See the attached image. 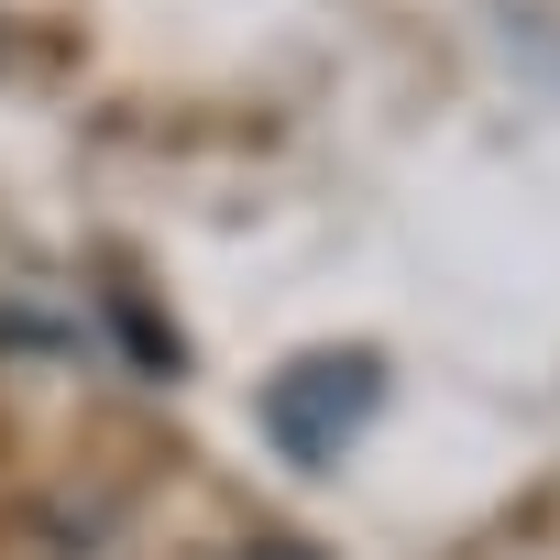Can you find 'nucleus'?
I'll return each mask as SVG.
<instances>
[{
    "label": "nucleus",
    "mask_w": 560,
    "mask_h": 560,
    "mask_svg": "<svg viewBox=\"0 0 560 560\" xmlns=\"http://www.w3.org/2000/svg\"><path fill=\"white\" fill-rule=\"evenodd\" d=\"M374 396H385V363H374V352H319V363H298V374H275V396H264L275 451L330 462V451L374 418Z\"/></svg>",
    "instance_id": "obj_1"
},
{
    "label": "nucleus",
    "mask_w": 560,
    "mask_h": 560,
    "mask_svg": "<svg viewBox=\"0 0 560 560\" xmlns=\"http://www.w3.org/2000/svg\"><path fill=\"white\" fill-rule=\"evenodd\" d=\"M242 560H319V549H298V538H275V549H242Z\"/></svg>",
    "instance_id": "obj_2"
}]
</instances>
